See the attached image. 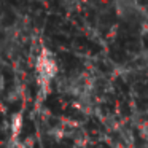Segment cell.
<instances>
[{
    "label": "cell",
    "instance_id": "obj_1",
    "mask_svg": "<svg viewBox=\"0 0 148 148\" xmlns=\"http://www.w3.org/2000/svg\"><path fill=\"white\" fill-rule=\"evenodd\" d=\"M37 73H38V84L43 91H46L49 88L51 80L58 73V64H56L54 58L49 51L43 49L42 54L38 56L37 61Z\"/></svg>",
    "mask_w": 148,
    "mask_h": 148
},
{
    "label": "cell",
    "instance_id": "obj_2",
    "mask_svg": "<svg viewBox=\"0 0 148 148\" xmlns=\"http://www.w3.org/2000/svg\"><path fill=\"white\" fill-rule=\"evenodd\" d=\"M21 126H23V119H21L19 115H16L13 118V121H11V131H13L14 134H18L19 129H21Z\"/></svg>",
    "mask_w": 148,
    "mask_h": 148
}]
</instances>
